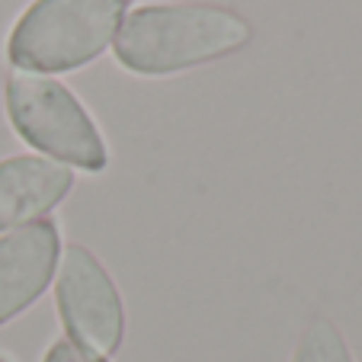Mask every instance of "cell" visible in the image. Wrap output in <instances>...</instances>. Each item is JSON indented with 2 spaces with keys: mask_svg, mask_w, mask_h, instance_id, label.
Listing matches in <instances>:
<instances>
[{
  "mask_svg": "<svg viewBox=\"0 0 362 362\" xmlns=\"http://www.w3.org/2000/svg\"><path fill=\"white\" fill-rule=\"evenodd\" d=\"M253 39V23L240 10L209 0H151L122 16L112 55L135 77H177L238 55Z\"/></svg>",
  "mask_w": 362,
  "mask_h": 362,
  "instance_id": "obj_1",
  "label": "cell"
},
{
  "mask_svg": "<svg viewBox=\"0 0 362 362\" xmlns=\"http://www.w3.org/2000/svg\"><path fill=\"white\" fill-rule=\"evenodd\" d=\"M4 112L29 154L87 177L110 170V141L87 103L58 77L10 71L4 81Z\"/></svg>",
  "mask_w": 362,
  "mask_h": 362,
  "instance_id": "obj_2",
  "label": "cell"
},
{
  "mask_svg": "<svg viewBox=\"0 0 362 362\" xmlns=\"http://www.w3.org/2000/svg\"><path fill=\"white\" fill-rule=\"evenodd\" d=\"M135 0H29L7 35V62L26 74H74L112 48Z\"/></svg>",
  "mask_w": 362,
  "mask_h": 362,
  "instance_id": "obj_3",
  "label": "cell"
},
{
  "mask_svg": "<svg viewBox=\"0 0 362 362\" xmlns=\"http://www.w3.org/2000/svg\"><path fill=\"white\" fill-rule=\"evenodd\" d=\"M55 315L64 340L93 356H112L122 349L129 315L125 298L110 267L87 244H64L55 273Z\"/></svg>",
  "mask_w": 362,
  "mask_h": 362,
  "instance_id": "obj_4",
  "label": "cell"
},
{
  "mask_svg": "<svg viewBox=\"0 0 362 362\" xmlns=\"http://www.w3.org/2000/svg\"><path fill=\"white\" fill-rule=\"evenodd\" d=\"M64 234L58 218H42L0 234V327L20 321L52 288Z\"/></svg>",
  "mask_w": 362,
  "mask_h": 362,
  "instance_id": "obj_5",
  "label": "cell"
},
{
  "mask_svg": "<svg viewBox=\"0 0 362 362\" xmlns=\"http://www.w3.org/2000/svg\"><path fill=\"white\" fill-rule=\"evenodd\" d=\"M74 186V170L39 154L0 158V234L52 218Z\"/></svg>",
  "mask_w": 362,
  "mask_h": 362,
  "instance_id": "obj_6",
  "label": "cell"
},
{
  "mask_svg": "<svg viewBox=\"0 0 362 362\" xmlns=\"http://www.w3.org/2000/svg\"><path fill=\"white\" fill-rule=\"evenodd\" d=\"M288 362H356L343 330L330 317H311L298 334Z\"/></svg>",
  "mask_w": 362,
  "mask_h": 362,
  "instance_id": "obj_7",
  "label": "cell"
},
{
  "mask_svg": "<svg viewBox=\"0 0 362 362\" xmlns=\"http://www.w3.org/2000/svg\"><path fill=\"white\" fill-rule=\"evenodd\" d=\"M39 362H112V359L93 356V353H87V349L74 346L71 340H64V337H58V340H52L45 346V353H42Z\"/></svg>",
  "mask_w": 362,
  "mask_h": 362,
  "instance_id": "obj_8",
  "label": "cell"
},
{
  "mask_svg": "<svg viewBox=\"0 0 362 362\" xmlns=\"http://www.w3.org/2000/svg\"><path fill=\"white\" fill-rule=\"evenodd\" d=\"M0 362H16V359L10 353H4V349H0Z\"/></svg>",
  "mask_w": 362,
  "mask_h": 362,
  "instance_id": "obj_9",
  "label": "cell"
}]
</instances>
